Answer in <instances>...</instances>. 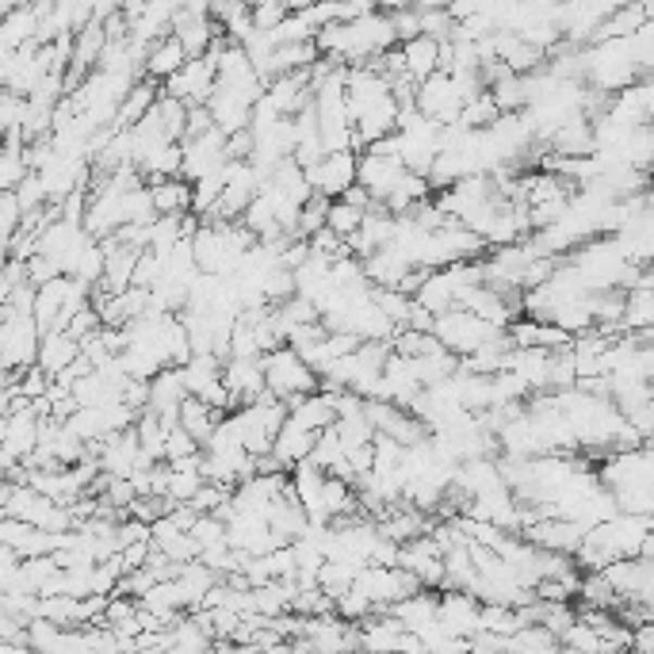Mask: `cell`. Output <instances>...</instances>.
<instances>
[{
  "label": "cell",
  "instance_id": "8",
  "mask_svg": "<svg viewBox=\"0 0 654 654\" xmlns=\"http://www.w3.org/2000/svg\"><path fill=\"white\" fill-rule=\"evenodd\" d=\"M85 356V349H80V341L77 337H70V334H42V349H39V367L47 372L50 379H58V376H65L77 360Z\"/></svg>",
  "mask_w": 654,
  "mask_h": 654
},
{
  "label": "cell",
  "instance_id": "1",
  "mask_svg": "<svg viewBox=\"0 0 654 654\" xmlns=\"http://www.w3.org/2000/svg\"><path fill=\"white\" fill-rule=\"evenodd\" d=\"M261 364H264V379H268V394L279 402H288V406H295L299 399H311V394L322 391L318 372H314L291 344L288 349L268 352Z\"/></svg>",
  "mask_w": 654,
  "mask_h": 654
},
{
  "label": "cell",
  "instance_id": "12",
  "mask_svg": "<svg viewBox=\"0 0 654 654\" xmlns=\"http://www.w3.org/2000/svg\"><path fill=\"white\" fill-rule=\"evenodd\" d=\"M402 58H406V73L417 80V85H425V80L440 73V42L429 39V35L406 42V47H402Z\"/></svg>",
  "mask_w": 654,
  "mask_h": 654
},
{
  "label": "cell",
  "instance_id": "6",
  "mask_svg": "<svg viewBox=\"0 0 654 654\" xmlns=\"http://www.w3.org/2000/svg\"><path fill=\"white\" fill-rule=\"evenodd\" d=\"M406 180V165L399 158H379V153H360V188H364L376 207H383L394 188Z\"/></svg>",
  "mask_w": 654,
  "mask_h": 654
},
{
  "label": "cell",
  "instance_id": "4",
  "mask_svg": "<svg viewBox=\"0 0 654 654\" xmlns=\"http://www.w3.org/2000/svg\"><path fill=\"white\" fill-rule=\"evenodd\" d=\"M303 173H306V180H311L314 196L337 203L360 184V158L356 153H326L318 165L303 168Z\"/></svg>",
  "mask_w": 654,
  "mask_h": 654
},
{
  "label": "cell",
  "instance_id": "3",
  "mask_svg": "<svg viewBox=\"0 0 654 654\" xmlns=\"http://www.w3.org/2000/svg\"><path fill=\"white\" fill-rule=\"evenodd\" d=\"M39 349H42V326L35 314H12L4 311V329H0V352H4V367L12 376L39 367Z\"/></svg>",
  "mask_w": 654,
  "mask_h": 654
},
{
  "label": "cell",
  "instance_id": "9",
  "mask_svg": "<svg viewBox=\"0 0 654 654\" xmlns=\"http://www.w3.org/2000/svg\"><path fill=\"white\" fill-rule=\"evenodd\" d=\"M314 448H318V437H314L311 429H303V425H295L288 417V425L279 429V437H276V448H272V455H276L288 471H295L299 463H306L314 455Z\"/></svg>",
  "mask_w": 654,
  "mask_h": 654
},
{
  "label": "cell",
  "instance_id": "2",
  "mask_svg": "<svg viewBox=\"0 0 654 654\" xmlns=\"http://www.w3.org/2000/svg\"><path fill=\"white\" fill-rule=\"evenodd\" d=\"M432 337H437V341L444 344L452 356L467 360V356H475L479 349H487L494 337H502V329H494L490 322H482L479 314L455 306V311L440 314L437 326H432Z\"/></svg>",
  "mask_w": 654,
  "mask_h": 654
},
{
  "label": "cell",
  "instance_id": "10",
  "mask_svg": "<svg viewBox=\"0 0 654 654\" xmlns=\"http://www.w3.org/2000/svg\"><path fill=\"white\" fill-rule=\"evenodd\" d=\"M150 196H153V211H158V218L192 215L196 192H192V184L188 180H158V184H150Z\"/></svg>",
  "mask_w": 654,
  "mask_h": 654
},
{
  "label": "cell",
  "instance_id": "7",
  "mask_svg": "<svg viewBox=\"0 0 654 654\" xmlns=\"http://www.w3.org/2000/svg\"><path fill=\"white\" fill-rule=\"evenodd\" d=\"M184 65H188V50L180 47V39H176V35H168V39L153 42L150 58H146V65H142V77L165 88L168 80L184 70Z\"/></svg>",
  "mask_w": 654,
  "mask_h": 654
},
{
  "label": "cell",
  "instance_id": "5",
  "mask_svg": "<svg viewBox=\"0 0 654 654\" xmlns=\"http://www.w3.org/2000/svg\"><path fill=\"white\" fill-rule=\"evenodd\" d=\"M215 88H218L215 62H211V58H188V65H184L161 92L180 100V104H188V108H207L211 97H215Z\"/></svg>",
  "mask_w": 654,
  "mask_h": 654
},
{
  "label": "cell",
  "instance_id": "13",
  "mask_svg": "<svg viewBox=\"0 0 654 654\" xmlns=\"http://www.w3.org/2000/svg\"><path fill=\"white\" fill-rule=\"evenodd\" d=\"M364 218H367V211H360V207H352V203L337 200L334 207H329V226H326V230H334L341 241H349V238H356V234H360Z\"/></svg>",
  "mask_w": 654,
  "mask_h": 654
},
{
  "label": "cell",
  "instance_id": "11",
  "mask_svg": "<svg viewBox=\"0 0 654 654\" xmlns=\"http://www.w3.org/2000/svg\"><path fill=\"white\" fill-rule=\"evenodd\" d=\"M291 422L303 425V429H311L314 437H322V432H329L337 425V402L334 394H311V399H299L295 406H291Z\"/></svg>",
  "mask_w": 654,
  "mask_h": 654
},
{
  "label": "cell",
  "instance_id": "14",
  "mask_svg": "<svg viewBox=\"0 0 654 654\" xmlns=\"http://www.w3.org/2000/svg\"><path fill=\"white\" fill-rule=\"evenodd\" d=\"M329 207H334V203L322 200V196H314V200L303 207V215H299V238L303 241L318 238V234L329 226Z\"/></svg>",
  "mask_w": 654,
  "mask_h": 654
}]
</instances>
